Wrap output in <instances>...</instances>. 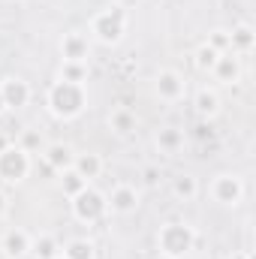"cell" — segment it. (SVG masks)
Wrapping results in <instances>:
<instances>
[{
    "instance_id": "obj_1",
    "label": "cell",
    "mask_w": 256,
    "mask_h": 259,
    "mask_svg": "<svg viewBox=\"0 0 256 259\" xmlns=\"http://www.w3.org/2000/svg\"><path fill=\"white\" fill-rule=\"evenodd\" d=\"M49 106L58 118H75L81 109H84V91L81 84H72V81H58L52 91H49Z\"/></svg>"
},
{
    "instance_id": "obj_2",
    "label": "cell",
    "mask_w": 256,
    "mask_h": 259,
    "mask_svg": "<svg viewBox=\"0 0 256 259\" xmlns=\"http://www.w3.org/2000/svg\"><path fill=\"white\" fill-rule=\"evenodd\" d=\"M157 241H160V250L166 256H184L193 247V232H190V226H184V223H166L160 229Z\"/></svg>"
},
{
    "instance_id": "obj_3",
    "label": "cell",
    "mask_w": 256,
    "mask_h": 259,
    "mask_svg": "<svg viewBox=\"0 0 256 259\" xmlns=\"http://www.w3.org/2000/svg\"><path fill=\"white\" fill-rule=\"evenodd\" d=\"M30 169V160H27V151L21 148H3L0 151V178L3 181H21Z\"/></svg>"
},
{
    "instance_id": "obj_4",
    "label": "cell",
    "mask_w": 256,
    "mask_h": 259,
    "mask_svg": "<svg viewBox=\"0 0 256 259\" xmlns=\"http://www.w3.org/2000/svg\"><path fill=\"white\" fill-rule=\"evenodd\" d=\"M72 211H75V217L78 220H84V223H94V220H100L103 217V211H106V202H103V196L97 193V190H81V193L72 196Z\"/></svg>"
},
{
    "instance_id": "obj_5",
    "label": "cell",
    "mask_w": 256,
    "mask_h": 259,
    "mask_svg": "<svg viewBox=\"0 0 256 259\" xmlns=\"http://www.w3.org/2000/svg\"><path fill=\"white\" fill-rule=\"evenodd\" d=\"M94 33H97L103 42H118L121 33H124V9L115 6V9L97 15V21H94Z\"/></svg>"
},
{
    "instance_id": "obj_6",
    "label": "cell",
    "mask_w": 256,
    "mask_h": 259,
    "mask_svg": "<svg viewBox=\"0 0 256 259\" xmlns=\"http://www.w3.org/2000/svg\"><path fill=\"white\" fill-rule=\"evenodd\" d=\"M0 94H3V103L9 109H21L27 100H30V88L21 81V78H6L0 84Z\"/></svg>"
},
{
    "instance_id": "obj_7",
    "label": "cell",
    "mask_w": 256,
    "mask_h": 259,
    "mask_svg": "<svg viewBox=\"0 0 256 259\" xmlns=\"http://www.w3.org/2000/svg\"><path fill=\"white\" fill-rule=\"evenodd\" d=\"M238 196H241V184H238V178H232V175H220V178L214 181V199H217V202H223V205H235Z\"/></svg>"
},
{
    "instance_id": "obj_8",
    "label": "cell",
    "mask_w": 256,
    "mask_h": 259,
    "mask_svg": "<svg viewBox=\"0 0 256 259\" xmlns=\"http://www.w3.org/2000/svg\"><path fill=\"white\" fill-rule=\"evenodd\" d=\"M157 91H160L163 100H178V97H184V81H181L178 72H160Z\"/></svg>"
},
{
    "instance_id": "obj_9",
    "label": "cell",
    "mask_w": 256,
    "mask_h": 259,
    "mask_svg": "<svg viewBox=\"0 0 256 259\" xmlns=\"http://www.w3.org/2000/svg\"><path fill=\"white\" fill-rule=\"evenodd\" d=\"M88 58V39L81 33L64 36V61H84Z\"/></svg>"
},
{
    "instance_id": "obj_10",
    "label": "cell",
    "mask_w": 256,
    "mask_h": 259,
    "mask_svg": "<svg viewBox=\"0 0 256 259\" xmlns=\"http://www.w3.org/2000/svg\"><path fill=\"white\" fill-rule=\"evenodd\" d=\"M136 205H139V193H136L133 187H118V190L112 193V211H118V214L136 211Z\"/></svg>"
},
{
    "instance_id": "obj_11",
    "label": "cell",
    "mask_w": 256,
    "mask_h": 259,
    "mask_svg": "<svg viewBox=\"0 0 256 259\" xmlns=\"http://www.w3.org/2000/svg\"><path fill=\"white\" fill-rule=\"evenodd\" d=\"M27 247H30V241H27V235H24L21 229H12V232L3 238V250H6V256H12V259L24 256Z\"/></svg>"
},
{
    "instance_id": "obj_12",
    "label": "cell",
    "mask_w": 256,
    "mask_h": 259,
    "mask_svg": "<svg viewBox=\"0 0 256 259\" xmlns=\"http://www.w3.org/2000/svg\"><path fill=\"white\" fill-rule=\"evenodd\" d=\"M46 163H49L52 169H61V172H64V169H69L75 160H72V151H69L66 145H52V148L46 151Z\"/></svg>"
},
{
    "instance_id": "obj_13",
    "label": "cell",
    "mask_w": 256,
    "mask_h": 259,
    "mask_svg": "<svg viewBox=\"0 0 256 259\" xmlns=\"http://www.w3.org/2000/svg\"><path fill=\"white\" fill-rule=\"evenodd\" d=\"M100 169H103V163H100V157L97 154H84V157H78L75 160V172L88 181V178H97L100 175Z\"/></svg>"
},
{
    "instance_id": "obj_14",
    "label": "cell",
    "mask_w": 256,
    "mask_h": 259,
    "mask_svg": "<svg viewBox=\"0 0 256 259\" xmlns=\"http://www.w3.org/2000/svg\"><path fill=\"white\" fill-rule=\"evenodd\" d=\"M88 75V66L81 61H64V69H61V81H72V84H81V78Z\"/></svg>"
},
{
    "instance_id": "obj_15",
    "label": "cell",
    "mask_w": 256,
    "mask_h": 259,
    "mask_svg": "<svg viewBox=\"0 0 256 259\" xmlns=\"http://www.w3.org/2000/svg\"><path fill=\"white\" fill-rule=\"evenodd\" d=\"M214 69H217V78L226 81V84L238 78V61H235V58H217Z\"/></svg>"
},
{
    "instance_id": "obj_16",
    "label": "cell",
    "mask_w": 256,
    "mask_h": 259,
    "mask_svg": "<svg viewBox=\"0 0 256 259\" xmlns=\"http://www.w3.org/2000/svg\"><path fill=\"white\" fill-rule=\"evenodd\" d=\"M64 259H94V247H91V241H72V244H66Z\"/></svg>"
},
{
    "instance_id": "obj_17",
    "label": "cell",
    "mask_w": 256,
    "mask_h": 259,
    "mask_svg": "<svg viewBox=\"0 0 256 259\" xmlns=\"http://www.w3.org/2000/svg\"><path fill=\"white\" fill-rule=\"evenodd\" d=\"M157 145H160V151H169V154H172V151L181 145V133H178V130H160Z\"/></svg>"
},
{
    "instance_id": "obj_18",
    "label": "cell",
    "mask_w": 256,
    "mask_h": 259,
    "mask_svg": "<svg viewBox=\"0 0 256 259\" xmlns=\"http://www.w3.org/2000/svg\"><path fill=\"white\" fill-rule=\"evenodd\" d=\"M250 46H253V30L250 27H238L229 36V49H250Z\"/></svg>"
},
{
    "instance_id": "obj_19",
    "label": "cell",
    "mask_w": 256,
    "mask_h": 259,
    "mask_svg": "<svg viewBox=\"0 0 256 259\" xmlns=\"http://www.w3.org/2000/svg\"><path fill=\"white\" fill-rule=\"evenodd\" d=\"M84 187H88V181H84V178H81V175H78L75 169H72V172H66V175H64V193L75 196V193H81Z\"/></svg>"
},
{
    "instance_id": "obj_20",
    "label": "cell",
    "mask_w": 256,
    "mask_h": 259,
    "mask_svg": "<svg viewBox=\"0 0 256 259\" xmlns=\"http://www.w3.org/2000/svg\"><path fill=\"white\" fill-rule=\"evenodd\" d=\"M175 196H181V199H193L196 196V181H193L190 175H181V178H175Z\"/></svg>"
},
{
    "instance_id": "obj_21",
    "label": "cell",
    "mask_w": 256,
    "mask_h": 259,
    "mask_svg": "<svg viewBox=\"0 0 256 259\" xmlns=\"http://www.w3.org/2000/svg\"><path fill=\"white\" fill-rule=\"evenodd\" d=\"M196 109H199L202 115H214V112H217V97H214L211 91H202V94L196 97Z\"/></svg>"
},
{
    "instance_id": "obj_22",
    "label": "cell",
    "mask_w": 256,
    "mask_h": 259,
    "mask_svg": "<svg viewBox=\"0 0 256 259\" xmlns=\"http://www.w3.org/2000/svg\"><path fill=\"white\" fill-rule=\"evenodd\" d=\"M112 127L118 130V133H130V130L136 127L133 112H115V115H112Z\"/></svg>"
},
{
    "instance_id": "obj_23",
    "label": "cell",
    "mask_w": 256,
    "mask_h": 259,
    "mask_svg": "<svg viewBox=\"0 0 256 259\" xmlns=\"http://www.w3.org/2000/svg\"><path fill=\"white\" fill-rule=\"evenodd\" d=\"M36 256L39 259H58V244H55V238H39Z\"/></svg>"
},
{
    "instance_id": "obj_24",
    "label": "cell",
    "mask_w": 256,
    "mask_h": 259,
    "mask_svg": "<svg viewBox=\"0 0 256 259\" xmlns=\"http://www.w3.org/2000/svg\"><path fill=\"white\" fill-rule=\"evenodd\" d=\"M214 64H217V52L211 46H202L199 49V66L202 69H214Z\"/></svg>"
},
{
    "instance_id": "obj_25",
    "label": "cell",
    "mask_w": 256,
    "mask_h": 259,
    "mask_svg": "<svg viewBox=\"0 0 256 259\" xmlns=\"http://www.w3.org/2000/svg\"><path fill=\"white\" fill-rule=\"evenodd\" d=\"M226 46H229V33L214 30V36H211V49H214V52H220V49H226Z\"/></svg>"
},
{
    "instance_id": "obj_26",
    "label": "cell",
    "mask_w": 256,
    "mask_h": 259,
    "mask_svg": "<svg viewBox=\"0 0 256 259\" xmlns=\"http://www.w3.org/2000/svg\"><path fill=\"white\" fill-rule=\"evenodd\" d=\"M39 145V136L36 133H24V148L21 151H30V148H36Z\"/></svg>"
},
{
    "instance_id": "obj_27",
    "label": "cell",
    "mask_w": 256,
    "mask_h": 259,
    "mask_svg": "<svg viewBox=\"0 0 256 259\" xmlns=\"http://www.w3.org/2000/svg\"><path fill=\"white\" fill-rule=\"evenodd\" d=\"M196 139H214V130L205 127V124H199V127H196Z\"/></svg>"
},
{
    "instance_id": "obj_28",
    "label": "cell",
    "mask_w": 256,
    "mask_h": 259,
    "mask_svg": "<svg viewBox=\"0 0 256 259\" xmlns=\"http://www.w3.org/2000/svg\"><path fill=\"white\" fill-rule=\"evenodd\" d=\"M145 181H148V184H157V181H160V172H157V169H148V172H145Z\"/></svg>"
},
{
    "instance_id": "obj_29",
    "label": "cell",
    "mask_w": 256,
    "mask_h": 259,
    "mask_svg": "<svg viewBox=\"0 0 256 259\" xmlns=\"http://www.w3.org/2000/svg\"><path fill=\"white\" fill-rule=\"evenodd\" d=\"M3 208H6V199H3V193H0V214H3Z\"/></svg>"
},
{
    "instance_id": "obj_30",
    "label": "cell",
    "mask_w": 256,
    "mask_h": 259,
    "mask_svg": "<svg viewBox=\"0 0 256 259\" xmlns=\"http://www.w3.org/2000/svg\"><path fill=\"white\" fill-rule=\"evenodd\" d=\"M3 148H6V139H3V136H0V151H3Z\"/></svg>"
},
{
    "instance_id": "obj_31",
    "label": "cell",
    "mask_w": 256,
    "mask_h": 259,
    "mask_svg": "<svg viewBox=\"0 0 256 259\" xmlns=\"http://www.w3.org/2000/svg\"><path fill=\"white\" fill-rule=\"evenodd\" d=\"M3 109H6V103H3V94H0V112H3Z\"/></svg>"
},
{
    "instance_id": "obj_32",
    "label": "cell",
    "mask_w": 256,
    "mask_h": 259,
    "mask_svg": "<svg viewBox=\"0 0 256 259\" xmlns=\"http://www.w3.org/2000/svg\"><path fill=\"white\" fill-rule=\"evenodd\" d=\"M229 259H247V256H241V253H235V256H229Z\"/></svg>"
}]
</instances>
